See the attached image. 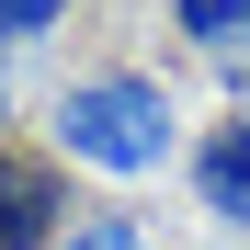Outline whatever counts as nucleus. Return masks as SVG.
<instances>
[{
  "instance_id": "7ed1b4c3",
  "label": "nucleus",
  "mask_w": 250,
  "mask_h": 250,
  "mask_svg": "<svg viewBox=\"0 0 250 250\" xmlns=\"http://www.w3.org/2000/svg\"><path fill=\"white\" fill-rule=\"evenodd\" d=\"M193 205L216 228H250V114H216L193 137Z\"/></svg>"
},
{
  "instance_id": "20e7f679",
  "label": "nucleus",
  "mask_w": 250,
  "mask_h": 250,
  "mask_svg": "<svg viewBox=\"0 0 250 250\" xmlns=\"http://www.w3.org/2000/svg\"><path fill=\"white\" fill-rule=\"evenodd\" d=\"M159 12H171V34L182 46H205V57H250V0H159Z\"/></svg>"
},
{
  "instance_id": "f03ea898",
  "label": "nucleus",
  "mask_w": 250,
  "mask_h": 250,
  "mask_svg": "<svg viewBox=\"0 0 250 250\" xmlns=\"http://www.w3.org/2000/svg\"><path fill=\"white\" fill-rule=\"evenodd\" d=\"M80 216L57 159H23L12 137H0V250H57V228Z\"/></svg>"
},
{
  "instance_id": "f257e3e1",
  "label": "nucleus",
  "mask_w": 250,
  "mask_h": 250,
  "mask_svg": "<svg viewBox=\"0 0 250 250\" xmlns=\"http://www.w3.org/2000/svg\"><path fill=\"white\" fill-rule=\"evenodd\" d=\"M46 137H57V159H80L103 182H148L182 148V103L159 91V68H80L46 103Z\"/></svg>"
},
{
  "instance_id": "423d86ee",
  "label": "nucleus",
  "mask_w": 250,
  "mask_h": 250,
  "mask_svg": "<svg viewBox=\"0 0 250 250\" xmlns=\"http://www.w3.org/2000/svg\"><path fill=\"white\" fill-rule=\"evenodd\" d=\"M80 0H0V46H46V34H68Z\"/></svg>"
},
{
  "instance_id": "39448f33",
  "label": "nucleus",
  "mask_w": 250,
  "mask_h": 250,
  "mask_svg": "<svg viewBox=\"0 0 250 250\" xmlns=\"http://www.w3.org/2000/svg\"><path fill=\"white\" fill-rule=\"evenodd\" d=\"M57 250H159V228L137 216V205H80V216L57 228Z\"/></svg>"
},
{
  "instance_id": "0eeeda50",
  "label": "nucleus",
  "mask_w": 250,
  "mask_h": 250,
  "mask_svg": "<svg viewBox=\"0 0 250 250\" xmlns=\"http://www.w3.org/2000/svg\"><path fill=\"white\" fill-rule=\"evenodd\" d=\"M0 125H12V80H0Z\"/></svg>"
}]
</instances>
